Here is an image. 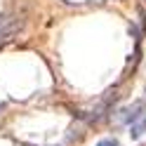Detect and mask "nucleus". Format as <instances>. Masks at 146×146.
Wrapping results in <instances>:
<instances>
[{
  "instance_id": "f257e3e1",
  "label": "nucleus",
  "mask_w": 146,
  "mask_h": 146,
  "mask_svg": "<svg viewBox=\"0 0 146 146\" xmlns=\"http://www.w3.org/2000/svg\"><path fill=\"white\" fill-rule=\"evenodd\" d=\"M144 113H146V102H134L132 106H127V108H123L120 111V123H125V125H132V123H137V120H141L144 118Z\"/></svg>"
},
{
  "instance_id": "f03ea898",
  "label": "nucleus",
  "mask_w": 146,
  "mask_h": 146,
  "mask_svg": "<svg viewBox=\"0 0 146 146\" xmlns=\"http://www.w3.org/2000/svg\"><path fill=\"white\" fill-rule=\"evenodd\" d=\"M19 29H21V21H12V24H7V26L0 29V50H3L5 45L14 38V33L19 31Z\"/></svg>"
},
{
  "instance_id": "7ed1b4c3",
  "label": "nucleus",
  "mask_w": 146,
  "mask_h": 146,
  "mask_svg": "<svg viewBox=\"0 0 146 146\" xmlns=\"http://www.w3.org/2000/svg\"><path fill=\"white\" fill-rule=\"evenodd\" d=\"M146 134V118H141V120H137L130 125V137L132 139H141V137Z\"/></svg>"
},
{
  "instance_id": "20e7f679",
  "label": "nucleus",
  "mask_w": 146,
  "mask_h": 146,
  "mask_svg": "<svg viewBox=\"0 0 146 146\" xmlns=\"http://www.w3.org/2000/svg\"><path fill=\"white\" fill-rule=\"evenodd\" d=\"M94 146H120V144H118V139H111V137H108V139H102V141H97Z\"/></svg>"
}]
</instances>
